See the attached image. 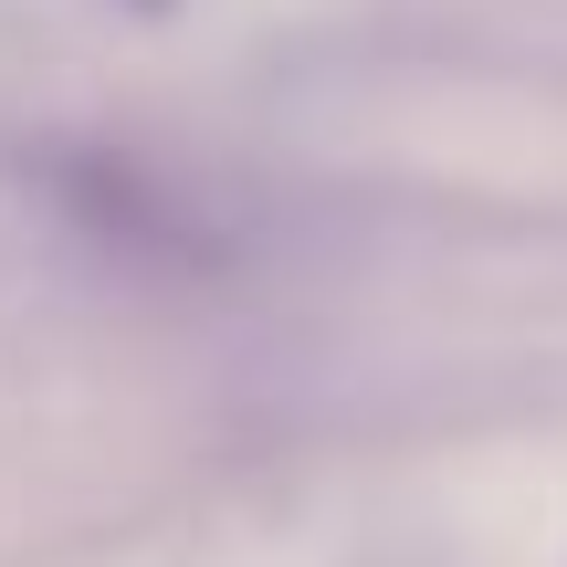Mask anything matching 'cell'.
I'll return each mask as SVG.
<instances>
[{
    "instance_id": "obj_1",
    "label": "cell",
    "mask_w": 567,
    "mask_h": 567,
    "mask_svg": "<svg viewBox=\"0 0 567 567\" xmlns=\"http://www.w3.org/2000/svg\"><path fill=\"white\" fill-rule=\"evenodd\" d=\"M116 11H147V21H158V11H179V0H116Z\"/></svg>"
}]
</instances>
